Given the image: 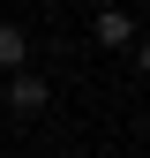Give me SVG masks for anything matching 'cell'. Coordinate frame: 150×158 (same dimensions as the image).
Masks as SVG:
<instances>
[{
    "mask_svg": "<svg viewBox=\"0 0 150 158\" xmlns=\"http://www.w3.org/2000/svg\"><path fill=\"white\" fill-rule=\"evenodd\" d=\"M135 68H143V75H150V38H135Z\"/></svg>",
    "mask_w": 150,
    "mask_h": 158,
    "instance_id": "4",
    "label": "cell"
},
{
    "mask_svg": "<svg viewBox=\"0 0 150 158\" xmlns=\"http://www.w3.org/2000/svg\"><path fill=\"white\" fill-rule=\"evenodd\" d=\"M23 53H30L23 23H0V68H23Z\"/></svg>",
    "mask_w": 150,
    "mask_h": 158,
    "instance_id": "3",
    "label": "cell"
},
{
    "mask_svg": "<svg viewBox=\"0 0 150 158\" xmlns=\"http://www.w3.org/2000/svg\"><path fill=\"white\" fill-rule=\"evenodd\" d=\"M90 30H98V45H135V15H128V8H98Z\"/></svg>",
    "mask_w": 150,
    "mask_h": 158,
    "instance_id": "2",
    "label": "cell"
},
{
    "mask_svg": "<svg viewBox=\"0 0 150 158\" xmlns=\"http://www.w3.org/2000/svg\"><path fill=\"white\" fill-rule=\"evenodd\" d=\"M143 158H150V151H143Z\"/></svg>",
    "mask_w": 150,
    "mask_h": 158,
    "instance_id": "5",
    "label": "cell"
},
{
    "mask_svg": "<svg viewBox=\"0 0 150 158\" xmlns=\"http://www.w3.org/2000/svg\"><path fill=\"white\" fill-rule=\"evenodd\" d=\"M45 98H53L45 75H23V68L8 75V113H23V121H30V113H45Z\"/></svg>",
    "mask_w": 150,
    "mask_h": 158,
    "instance_id": "1",
    "label": "cell"
}]
</instances>
